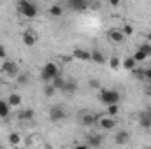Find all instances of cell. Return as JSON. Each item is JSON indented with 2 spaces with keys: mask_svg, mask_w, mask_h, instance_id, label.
Returning <instances> with one entry per match:
<instances>
[{
  "mask_svg": "<svg viewBox=\"0 0 151 149\" xmlns=\"http://www.w3.org/2000/svg\"><path fill=\"white\" fill-rule=\"evenodd\" d=\"M18 11H19V14H23L25 18H35V16H37V7H35V4H32L30 0H19V2H18Z\"/></svg>",
  "mask_w": 151,
  "mask_h": 149,
  "instance_id": "6da1fadb",
  "label": "cell"
},
{
  "mask_svg": "<svg viewBox=\"0 0 151 149\" xmlns=\"http://www.w3.org/2000/svg\"><path fill=\"white\" fill-rule=\"evenodd\" d=\"M58 74H60V72H58V65L53 63V62H47V63L44 65L42 72H40V79H42L44 82H51Z\"/></svg>",
  "mask_w": 151,
  "mask_h": 149,
  "instance_id": "7a4b0ae2",
  "label": "cell"
},
{
  "mask_svg": "<svg viewBox=\"0 0 151 149\" xmlns=\"http://www.w3.org/2000/svg\"><path fill=\"white\" fill-rule=\"evenodd\" d=\"M100 102L106 104V105L118 104V102H119V93H118L116 90H102V91H100Z\"/></svg>",
  "mask_w": 151,
  "mask_h": 149,
  "instance_id": "3957f363",
  "label": "cell"
},
{
  "mask_svg": "<svg viewBox=\"0 0 151 149\" xmlns=\"http://www.w3.org/2000/svg\"><path fill=\"white\" fill-rule=\"evenodd\" d=\"M65 117H67V112L63 111V107L53 105V107L49 109V119H51L53 123H60V121H63Z\"/></svg>",
  "mask_w": 151,
  "mask_h": 149,
  "instance_id": "277c9868",
  "label": "cell"
},
{
  "mask_svg": "<svg viewBox=\"0 0 151 149\" xmlns=\"http://www.w3.org/2000/svg\"><path fill=\"white\" fill-rule=\"evenodd\" d=\"M2 74L9 75V77H16L18 75V63L5 58L4 60V65H2Z\"/></svg>",
  "mask_w": 151,
  "mask_h": 149,
  "instance_id": "5b68a950",
  "label": "cell"
},
{
  "mask_svg": "<svg viewBox=\"0 0 151 149\" xmlns=\"http://www.w3.org/2000/svg\"><path fill=\"white\" fill-rule=\"evenodd\" d=\"M107 37H109V40H111L113 44H123L125 39H127V35L123 34V30H119V28H113V30L107 32Z\"/></svg>",
  "mask_w": 151,
  "mask_h": 149,
  "instance_id": "8992f818",
  "label": "cell"
},
{
  "mask_svg": "<svg viewBox=\"0 0 151 149\" xmlns=\"http://www.w3.org/2000/svg\"><path fill=\"white\" fill-rule=\"evenodd\" d=\"M21 39H23V44L25 46H28V47H32L35 42H37V32H34V30H25L23 32V35H21Z\"/></svg>",
  "mask_w": 151,
  "mask_h": 149,
  "instance_id": "52a82bcc",
  "label": "cell"
},
{
  "mask_svg": "<svg viewBox=\"0 0 151 149\" xmlns=\"http://www.w3.org/2000/svg\"><path fill=\"white\" fill-rule=\"evenodd\" d=\"M99 125H100V128L102 130H113L114 126H116V121H114V117L113 116H99Z\"/></svg>",
  "mask_w": 151,
  "mask_h": 149,
  "instance_id": "ba28073f",
  "label": "cell"
},
{
  "mask_svg": "<svg viewBox=\"0 0 151 149\" xmlns=\"http://www.w3.org/2000/svg\"><path fill=\"white\" fill-rule=\"evenodd\" d=\"M72 54H74L76 60H81V62H91V51H88V49H83V47H76Z\"/></svg>",
  "mask_w": 151,
  "mask_h": 149,
  "instance_id": "9c48e42d",
  "label": "cell"
},
{
  "mask_svg": "<svg viewBox=\"0 0 151 149\" xmlns=\"http://www.w3.org/2000/svg\"><path fill=\"white\" fill-rule=\"evenodd\" d=\"M97 121H99V116H95V114L86 112V114L81 116V125H83V126H93Z\"/></svg>",
  "mask_w": 151,
  "mask_h": 149,
  "instance_id": "30bf717a",
  "label": "cell"
},
{
  "mask_svg": "<svg viewBox=\"0 0 151 149\" xmlns=\"http://www.w3.org/2000/svg\"><path fill=\"white\" fill-rule=\"evenodd\" d=\"M69 5H70V9H74L77 12H84L88 9L86 0H69Z\"/></svg>",
  "mask_w": 151,
  "mask_h": 149,
  "instance_id": "8fae6325",
  "label": "cell"
},
{
  "mask_svg": "<svg viewBox=\"0 0 151 149\" xmlns=\"http://www.w3.org/2000/svg\"><path fill=\"white\" fill-rule=\"evenodd\" d=\"M21 102H23V98H21L19 93H11V95L7 97V104H9L11 107H21Z\"/></svg>",
  "mask_w": 151,
  "mask_h": 149,
  "instance_id": "7c38bea8",
  "label": "cell"
},
{
  "mask_svg": "<svg viewBox=\"0 0 151 149\" xmlns=\"http://www.w3.org/2000/svg\"><path fill=\"white\" fill-rule=\"evenodd\" d=\"M86 146L88 148H100L102 146V137L100 135H90L88 139H86Z\"/></svg>",
  "mask_w": 151,
  "mask_h": 149,
  "instance_id": "4fadbf2b",
  "label": "cell"
},
{
  "mask_svg": "<svg viewBox=\"0 0 151 149\" xmlns=\"http://www.w3.org/2000/svg\"><path fill=\"white\" fill-rule=\"evenodd\" d=\"M34 116H35V112L32 109H21L18 112V119L19 121H30V119H34Z\"/></svg>",
  "mask_w": 151,
  "mask_h": 149,
  "instance_id": "5bb4252c",
  "label": "cell"
},
{
  "mask_svg": "<svg viewBox=\"0 0 151 149\" xmlns=\"http://www.w3.org/2000/svg\"><path fill=\"white\" fill-rule=\"evenodd\" d=\"M91 62H95V63H100V65H102V63H106V62H107V58L102 54V51L93 49V51H91Z\"/></svg>",
  "mask_w": 151,
  "mask_h": 149,
  "instance_id": "9a60e30c",
  "label": "cell"
},
{
  "mask_svg": "<svg viewBox=\"0 0 151 149\" xmlns=\"http://www.w3.org/2000/svg\"><path fill=\"white\" fill-rule=\"evenodd\" d=\"M128 139H130V137H128V133H127L125 130H121V132H118V133H116L114 142H116L118 146H121V144H127V142H128Z\"/></svg>",
  "mask_w": 151,
  "mask_h": 149,
  "instance_id": "2e32d148",
  "label": "cell"
},
{
  "mask_svg": "<svg viewBox=\"0 0 151 149\" xmlns=\"http://www.w3.org/2000/svg\"><path fill=\"white\" fill-rule=\"evenodd\" d=\"M76 90H77V82H76V81H67V82H65V86L62 88V93L72 95V93H76Z\"/></svg>",
  "mask_w": 151,
  "mask_h": 149,
  "instance_id": "e0dca14e",
  "label": "cell"
},
{
  "mask_svg": "<svg viewBox=\"0 0 151 149\" xmlns=\"http://www.w3.org/2000/svg\"><path fill=\"white\" fill-rule=\"evenodd\" d=\"M135 65H137V62L134 60V56H128V58H125V60L121 62V67H123V69H127V70H134V69H135Z\"/></svg>",
  "mask_w": 151,
  "mask_h": 149,
  "instance_id": "ac0fdd59",
  "label": "cell"
},
{
  "mask_svg": "<svg viewBox=\"0 0 151 149\" xmlns=\"http://www.w3.org/2000/svg\"><path fill=\"white\" fill-rule=\"evenodd\" d=\"M11 112V105L7 104V100H0V117H7Z\"/></svg>",
  "mask_w": 151,
  "mask_h": 149,
  "instance_id": "d6986e66",
  "label": "cell"
},
{
  "mask_svg": "<svg viewBox=\"0 0 151 149\" xmlns=\"http://www.w3.org/2000/svg\"><path fill=\"white\" fill-rule=\"evenodd\" d=\"M139 125L142 126V128H151V117L148 116V112L146 114H141V117H139Z\"/></svg>",
  "mask_w": 151,
  "mask_h": 149,
  "instance_id": "ffe728a7",
  "label": "cell"
},
{
  "mask_svg": "<svg viewBox=\"0 0 151 149\" xmlns=\"http://www.w3.org/2000/svg\"><path fill=\"white\" fill-rule=\"evenodd\" d=\"M51 82H53V86H55L56 90H60V91H62V88L65 86V82H67V79H63L62 75L58 74L56 77H55V79H53V81H51Z\"/></svg>",
  "mask_w": 151,
  "mask_h": 149,
  "instance_id": "44dd1931",
  "label": "cell"
},
{
  "mask_svg": "<svg viewBox=\"0 0 151 149\" xmlns=\"http://www.w3.org/2000/svg\"><path fill=\"white\" fill-rule=\"evenodd\" d=\"M49 14H51V16H55V18H60V16L63 14V9H62V5H51V9H49Z\"/></svg>",
  "mask_w": 151,
  "mask_h": 149,
  "instance_id": "7402d4cb",
  "label": "cell"
},
{
  "mask_svg": "<svg viewBox=\"0 0 151 149\" xmlns=\"http://www.w3.org/2000/svg\"><path fill=\"white\" fill-rule=\"evenodd\" d=\"M146 58H148V54H146V53H144L142 49H137V51L134 53V60H135L137 63H139V62H144Z\"/></svg>",
  "mask_w": 151,
  "mask_h": 149,
  "instance_id": "603a6c76",
  "label": "cell"
},
{
  "mask_svg": "<svg viewBox=\"0 0 151 149\" xmlns=\"http://www.w3.org/2000/svg\"><path fill=\"white\" fill-rule=\"evenodd\" d=\"M19 142H21V137H19V133H11L9 135V144L11 146H19Z\"/></svg>",
  "mask_w": 151,
  "mask_h": 149,
  "instance_id": "cb8c5ba5",
  "label": "cell"
},
{
  "mask_svg": "<svg viewBox=\"0 0 151 149\" xmlns=\"http://www.w3.org/2000/svg\"><path fill=\"white\" fill-rule=\"evenodd\" d=\"M55 91H56V88L53 86V82H47V84L44 86V95H46V97H53Z\"/></svg>",
  "mask_w": 151,
  "mask_h": 149,
  "instance_id": "d4e9b609",
  "label": "cell"
},
{
  "mask_svg": "<svg viewBox=\"0 0 151 149\" xmlns=\"http://www.w3.org/2000/svg\"><path fill=\"white\" fill-rule=\"evenodd\" d=\"M109 65H111V69H119L121 67V60L119 58H116V56H113V58H109Z\"/></svg>",
  "mask_w": 151,
  "mask_h": 149,
  "instance_id": "484cf974",
  "label": "cell"
},
{
  "mask_svg": "<svg viewBox=\"0 0 151 149\" xmlns=\"http://www.w3.org/2000/svg\"><path fill=\"white\" fill-rule=\"evenodd\" d=\"M118 112H119L118 104H111V105H107V114H109V116H116Z\"/></svg>",
  "mask_w": 151,
  "mask_h": 149,
  "instance_id": "4316f807",
  "label": "cell"
},
{
  "mask_svg": "<svg viewBox=\"0 0 151 149\" xmlns=\"http://www.w3.org/2000/svg\"><path fill=\"white\" fill-rule=\"evenodd\" d=\"M123 34H125L127 37L132 35V34H134V27H132V25H125V27H123Z\"/></svg>",
  "mask_w": 151,
  "mask_h": 149,
  "instance_id": "83f0119b",
  "label": "cell"
},
{
  "mask_svg": "<svg viewBox=\"0 0 151 149\" xmlns=\"http://www.w3.org/2000/svg\"><path fill=\"white\" fill-rule=\"evenodd\" d=\"M139 49H142V51H144V53H146L148 56L151 54V44H150V42H146V44H142V46H141Z\"/></svg>",
  "mask_w": 151,
  "mask_h": 149,
  "instance_id": "f1b7e54d",
  "label": "cell"
},
{
  "mask_svg": "<svg viewBox=\"0 0 151 149\" xmlns=\"http://www.w3.org/2000/svg\"><path fill=\"white\" fill-rule=\"evenodd\" d=\"M18 81L25 84V82H28V75H27V74H21V75H18Z\"/></svg>",
  "mask_w": 151,
  "mask_h": 149,
  "instance_id": "f546056e",
  "label": "cell"
},
{
  "mask_svg": "<svg viewBox=\"0 0 151 149\" xmlns=\"http://www.w3.org/2000/svg\"><path fill=\"white\" fill-rule=\"evenodd\" d=\"M99 86H100V82H99L97 79H91V81H90V88H99Z\"/></svg>",
  "mask_w": 151,
  "mask_h": 149,
  "instance_id": "4dcf8cb0",
  "label": "cell"
},
{
  "mask_svg": "<svg viewBox=\"0 0 151 149\" xmlns=\"http://www.w3.org/2000/svg\"><path fill=\"white\" fill-rule=\"evenodd\" d=\"M0 58H2V60L7 58V54H5V47H4V46H0Z\"/></svg>",
  "mask_w": 151,
  "mask_h": 149,
  "instance_id": "1f68e13d",
  "label": "cell"
},
{
  "mask_svg": "<svg viewBox=\"0 0 151 149\" xmlns=\"http://www.w3.org/2000/svg\"><path fill=\"white\" fill-rule=\"evenodd\" d=\"M109 4H111L113 7H118V5L121 4V0H109Z\"/></svg>",
  "mask_w": 151,
  "mask_h": 149,
  "instance_id": "d6a6232c",
  "label": "cell"
},
{
  "mask_svg": "<svg viewBox=\"0 0 151 149\" xmlns=\"http://www.w3.org/2000/svg\"><path fill=\"white\" fill-rule=\"evenodd\" d=\"M146 77H151V69L150 70H146Z\"/></svg>",
  "mask_w": 151,
  "mask_h": 149,
  "instance_id": "836d02e7",
  "label": "cell"
},
{
  "mask_svg": "<svg viewBox=\"0 0 151 149\" xmlns=\"http://www.w3.org/2000/svg\"><path fill=\"white\" fill-rule=\"evenodd\" d=\"M2 65H4V60L0 58V72H2Z\"/></svg>",
  "mask_w": 151,
  "mask_h": 149,
  "instance_id": "e575fe53",
  "label": "cell"
},
{
  "mask_svg": "<svg viewBox=\"0 0 151 149\" xmlns=\"http://www.w3.org/2000/svg\"><path fill=\"white\" fill-rule=\"evenodd\" d=\"M146 39H148V42H151V34H148V35H146Z\"/></svg>",
  "mask_w": 151,
  "mask_h": 149,
  "instance_id": "d590c367",
  "label": "cell"
},
{
  "mask_svg": "<svg viewBox=\"0 0 151 149\" xmlns=\"http://www.w3.org/2000/svg\"><path fill=\"white\" fill-rule=\"evenodd\" d=\"M148 116H150V117H151V109H148Z\"/></svg>",
  "mask_w": 151,
  "mask_h": 149,
  "instance_id": "8d00e7d4",
  "label": "cell"
},
{
  "mask_svg": "<svg viewBox=\"0 0 151 149\" xmlns=\"http://www.w3.org/2000/svg\"><path fill=\"white\" fill-rule=\"evenodd\" d=\"M150 97H151V91H150Z\"/></svg>",
  "mask_w": 151,
  "mask_h": 149,
  "instance_id": "74e56055",
  "label": "cell"
}]
</instances>
